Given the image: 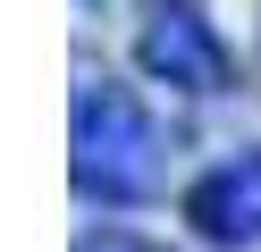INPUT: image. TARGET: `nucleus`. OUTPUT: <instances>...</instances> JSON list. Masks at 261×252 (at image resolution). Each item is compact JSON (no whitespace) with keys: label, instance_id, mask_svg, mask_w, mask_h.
<instances>
[{"label":"nucleus","instance_id":"1","mask_svg":"<svg viewBox=\"0 0 261 252\" xmlns=\"http://www.w3.org/2000/svg\"><path fill=\"white\" fill-rule=\"evenodd\" d=\"M169 177V126L135 101V84L85 76L76 84V193L101 210H135Z\"/></svg>","mask_w":261,"mask_h":252},{"label":"nucleus","instance_id":"2","mask_svg":"<svg viewBox=\"0 0 261 252\" xmlns=\"http://www.w3.org/2000/svg\"><path fill=\"white\" fill-rule=\"evenodd\" d=\"M135 67L152 84L186 101H211V93H236V50H227L219 17L202 0H143V25H135Z\"/></svg>","mask_w":261,"mask_h":252},{"label":"nucleus","instance_id":"3","mask_svg":"<svg viewBox=\"0 0 261 252\" xmlns=\"http://www.w3.org/2000/svg\"><path fill=\"white\" fill-rule=\"evenodd\" d=\"M186 218H194V235H202V244H227V252L261 244V143L211 160L202 177L186 185Z\"/></svg>","mask_w":261,"mask_h":252},{"label":"nucleus","instance_id":"4","mask_svg":"<svg viewBox=\"0 0 261 252\" xmlns=\"http://www.w3.org/2000/svg\"><path fill=\"white\" fill-rule=\"evenodd\" d=\"M76 252H169V244H152V235H135V227H101V235H85Z\"/></svg>","mask_w":261,"mask_h":252},{"label":"nucleus","instance_id":"5","mask_svg":"<svg viewBox=\"0 0 261 252\" xmlns=\"http://www.w3.org/2000/svg\"><path fill=\"white\" fill-rule=\"evenodd\" d=\"M85 9H110V0H85Z\"/></svg>","mask_w":261,"mask_h":252}]
</instances>
